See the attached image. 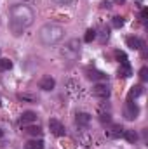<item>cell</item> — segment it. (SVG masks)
I'll use <instances>...</instances> for the list:
<instances>
[{"label": "cell", "instance_id": "obj_1", "mask_svg": "<svg viewBox=\"0 0 148 149\" xmlns=\"http://www.w3.org/2000/svg\"><path fill=\"white\" fill-rule=\"evenodd\" d=\"M33 19H35L33 10L25 3H18L11 9V30L14 31V35H19L23 28L33 23Z\"/></svg>", "mask_w": 148, "mask_h": 149}, {"label": "cell", "instance_id": "obj_2", "mask_svg": "<svg viewBox=\"0 0 148 149\" xmlns=\"http://www.w3.org/2000/svg\"><path fill=\"white\" fill-rule=\"evenodd\" d=\"M38 37H40V42L45 43V45H54L58 42H61L63 37H65V30L56 24V23H47L40 28L38 31Z\"/></svg>", "mask_w": 148, "mask_h": 149}, {"label": "cell", "instance_id": "obj_3", "mask_svg": "<svg viewBox=\"0 0 148 149\" xmlns=\"http://www.w3.org/2000/svg\"><path fill=\"white\" fill-rule=\"evenodd\" d=\"M78 52H80V43H78V40H70V42L61 49V56L66 57V59H70V61H73L75 57L78 56Z\"/></svg>", "mask_w": 148, "mask_h": 149}, {"label": "cell", "instance_id": "obj_4", "mask_svg": "<svg viewBox=\"0 0 148 149\" xmlns=\"http://www.w3.org/2000/svg\"><path fill=\"white\" fill-rule=\"evenodd\" d=\"M138 114H140L138 104H134L132 101H127V104H125V108H124V116H125L127 120H136Z\"/></svg>", "mask_w": 148, "mask_h": 149}, {"label": "cell", "instance_id": "obj_5", "mask_svg": "<svg viewBox=\"0 0 148 149\" xmlns=\"http://www.w3.org/2000/svg\"><path fill=\"white\" fill-rule=\"evenodd\" d=\"M49 130H51L54 135H58V137H63V135L66 134L65 125H63L59 120H49Z\"/></svg>", "mask_w": 148, "mask_h": 149}, {"label": "cell", "instance_id": "obj_6", "mask_svg": "<svg viewBox=\"0 0 148 149\" xmlns=\"http://www.w3.org/2000/svg\"><path fill=\"white\" fill-rule=\"evenodd\" d=\"M92 95H96V97H99V99H106V97L110 95L108 85H105V83H96V85L92 87Z\"/></svg>", "mask_w": 148, "mask_h": 149}, {"label": "cell", "instance_id": "obj_7", "mask_svg": "<svg viewBox=\"0 0 148 149\" xmlns=\"http://www.w3.org/2000/svg\"><path fill=\"white\" fill-rule=\"evenodd\" d=\"M85 73H87V78H89V80H94V81H103V80H106V74L103 73V71H99V70H87Z\"/></svg>", "mask_w": 148, "mask_h": 149}, {"label": "cell", "instance_id": "obj_8", "mask_svg": "<svg viewBox=\"0 0 148 149\" xmlns=\"http://www.w3.org/2000/svg\"><path fill=\"white\" fill-rule=\"evenodd\" d=\"M54 85H56V81H54V78H51V76H44L42 80H40V83H38V87L42 88V90H52L54 88Z\"/></svg>", "mask_w": 148, "mask_h": 149}, {"label": "cell", "instance_id": "obj_9", "mask_svg": "<svg viewBox=\"0 0 148 149\" xmlns=\"http://www.w3.org/2000/svg\"><path fill=\"white\" fill-rule=\"evenodd\" d=\"M117 74H118V78H129V76L132 74L131 64H129V63H122V64L118 66V71H117Z\"/></svg>", "mask_w": 148, "mask_h": 149}, {"label": "cell", "instance_id": "obj_10", "mask_svg": "<svg viewBox=\"0 0 148 149\" xmlns=\"http://www.w3.org/2000/svg\"><path fill=\"white\" fill-rule=\"evenodd\" d=\"M125 43H127V47L132 49V50H140V49H143V42H141L140 38H136V37H127Z\"/></svg>", "mask_w": 148, "mask_h": 149}, {"label": "cell", "instance_id": "obj_11", "mask_svg": "<svg viewBox=\"0 0 148 149\" xmlns=\"http://www.w3.org/2000/svg\"><path fill=\"white\" fill-rule=\"evenodd\" d=\"M75 121H77L78 127H87L91 123V114H87V113H77Z\"/></svg>", "mask_w": 148, "mask_h": 149}, {"label": "cell", "instance_id": "obj_12", "mask_svg": "<svg viewBox=\"0 0 148 149\" xmlns=\"http://www.w3.org/2000/svg\"><path fill=\"white\" fill-rule=\"evenodd\" d=\"M122 132H124L122 125H111L110 128L106 130V135L111 137V139H117V137H120V135H122Z\"/></svg>", "mask_w": 148, "mask_h": 149}, {"label": "cell", "instance_id": "obj_13", "mask_svg": "<svg viewBox=\"0 0 148 149\" xmlns=\"http://www.w3.org/2000/svg\"><path fill=\"white\" fill-rule=\"evenodd\" d=\"M37 120V113H33V111H25L23 114H21V123H33Z\"/></svg>", "mask_w": 148, "mask_h": 149}, {"label": "cell", "instance_id": "obj_14", "mask_svg": "<svg viewBox=\"0 0 148 149\" xmlns=\"http://www.w3.org/2000/svg\"><path fill=\"white\" fill-rule=\"evenodd\" d=\"M141 94H143V87H141V85H134V87H131V90H129V101L140 97Z\"/></svg>", "mask_w": 148, "mask_h": 149}, {"label": "cell", "instance_id": "obj_15", "mask_svg": "<svg viewBox=\"0 0 148 149\" xmlns=\"http://www.w3.org/2000/svg\"><path fill=\"white\" fill-rule=\"evenodd\" d=\"M122 135H124V139H125L127 142H131V144H134V142L138 141V134H136L134 130H124Z\"/></svg>", "mask_w": 148, "mask_h": 149}, {"label": "cell", "instance_id": "obj_16", "mask_svg": "<svg viewBox=\"0 0 148 149\" xmlns=\"http://www.w3.org/2000/svg\"><path fill=\"white\" fill-rule=\"evenodd\" d=\"M26 149H44V141L42 139H32L26 142Z\"/></svg>", "mask_w": 148, "mask_h": 149}, {"label": "cell", "instance_id": "obj_17", "mask_svg": "<svg viewBox=\"0 0 148 149\" xmlns=\"http://www.w3.org/2000/svg\"><path fill=\"white\" fill-rule=\"evenodd\" d=\"M25 132L30 134V135H33V137H40V135H42V128H40L38 125H30V127H26Z\"/></svg>", "mask_w": 148, "mask_h": 149}, {"label": "cell", "instance_id": "obj_18", "mask_svg": "<svg viewBox=\"0 0 148 149\" xmlns=\"http://www.w3.org/2000/svg\"><path fill=\"white\" fill-rule=\"evenodd\" d=\"M66 87H68V92H70V94H73V95H77V94L80 92V85H78L77 81H73V80L66 81Z\"/></svg>", "mask_w": 148, "mask_h": 149}, {"label": "cell", "instance_id": "obj_19", "mask_svg": "<svg viewBox=\"0 0 148 149\" xmlns=\"http://www.w3.org/2000/svg\"><path fill=\"white\" fill-rule=\"evenodd\" d=\"M12 68V61L9 59H0V71H9Z\"/></svg>", "mask_w": 148, "mask_h": 149}, {"label": "cell", "instance_id": "obj_20", "mask_svg": "<svg viewBox=\"0 0 148 149\" xmlns=\"http://www.w3.org/2000/svg\"><path fill=\"white\" fill-rule=\"evenodd\" d=\"M115 59L122 64V63H129L127 61V56H125V52H122V50H115Z\"/></svg>", "mask_w": 148, "mask_h": 149}, {"label": "cell", "instance_id": "obj_21", "mask_svg": "<svg viewBox=\"0 0 148 149\" xmlns=\"http://www.w3.org/2000/svg\"><path fill=\"white\" fill-rule=\"evenodd\" d=\"M96 37H98L96 30H87V31H85V37H84V40H85V42H92Z\"/></svg>", "mask_w": 148, "mask_h": 149}, {"label": "cell", "instance_id": "obj_22", "mask_svg": "<svg viewBox=\"0 0 148 149\" xmlns=\"http://www.w3.org/2000/svg\"><path fill=\"white\" fill-rule=\"evenodd\" d=\"M122 24H124V19H122L120 16H115V17H113V26H115V28H120Z\"/></svg>", "mask_w": 148, "mask_h": 149}, {"label": "cell", "instance_id": "obj_23", "mask_svg": "<svg viewBox=\"0 0 148 149\" xmlns=\"http://www.w3.org/2000/svg\"><path fill=\"white\" fill-rule=\"evenodd\" d=\"M18 97H19L21 101H30V102H35V97H33V95H28V94H19Z\"/></svg>", "mask_w": 148, "mask_h": 149}, {"label": "cell", "instance_id": "obj_24", "mask_svg": "<svg viewBox=\"0 0 148 149\" xmlns=\"http://www.w3.org/2000/svg\"><path fill=\"white\" fill-rule=\"evenodd\" d=\"M140 78H141L143 81L148 80V68H141V70H140Z\"/></svg>", "mask_w": 148, "mask_h": 149}, {"label": "cell", "instance_id": "obj_25", "mask_svg": "<svg viewBox=\"0 0 148 149\" xmlns=\"http://www.w3.org/2000/svg\"><path fill=\"white\" fill-rule=\"evenodd\" d=\"M99 120H101V123H110V121H111V116H110V114H105V113H103Z\"/></svg>", "mask_w": 148, "mask_h": 149}, {"label": "cell", "instance_id": "obj_26", "mask_svg": "<svg viewBox=\"0 0 148 149\" xmlns=\"http://www.w3.org/2000/svg\"><path fill=\"white\" fill-rule=\"evenodd\" d=\"M108 35H110V31H108V28H106V30H103V31H101V42H105V40H108Z\"/></svg>", "mask_w": 148, "mask_h": 149}, {"label": "cell", "instance_id": "obj_27", "mask_svg": "<svg viewBox=\"0 0 148 149\" xmlns=\"http://www.w3.org/2000/svg\"><path fill=\"white\" fill-rule=\"evenodd\" d=\"M56 3H59V5H68V3H72L73 0H54Z\"/></svg>", "mask_w": 148, "mask_h": 149}, {"label": "cell", "instance_id": "obj_28", "mask_svg": "<svg viewBox=\"0 0 148 149\" xmlns=\"http://www.w3.org/2000/svg\"><path fill=\"white\" fill-rule=\"evenodd\" d=\"M147 16H148V9H143V10H141V19L145 21V19H147Z\"/></svg>", "mask_w": 148, "mask_h": 149}, {"label": "cell", "instance_id": "obj_29", "mask_svg": "<svg viewBox=\"0 0 148 149\" xmlns=\"http://www.w3.org/2000/svg\"><path fill=\"white\" fill-rule=\"evenodd\" d=\"M115 2H117V3H124L125 0H115Z\"/></svg>", "mask_w": 148, "mask_h": 149}, {"label": "cell", "instance_id": "obj_30", "mask_svg": "<svg viewBox=\"0 0 148 149\" xmlns=\"http://www.w3.org/2000/svg\"><path fill=\"white\" fill-rule=\"evenodd\" d=\"M23 2H30V3H33V2H37V0H23Z\"/></svg>", "mask_w": 148, "mask_h": 149}, {"label": "cell", "instance_id": "obj_31", "mask_svg": "<svg viewBox=\"0 0 148 149\" xmlns=\"http://www.w3.org/2000/svg\"><path fill=\"white\" fill-rule=\"evenodd\" d=\"M2 135H4V132H2V130H0V137H2Z\"/></svg>", "mask_w": 148, "mask_h": 149}]
</instances>
